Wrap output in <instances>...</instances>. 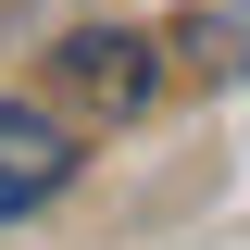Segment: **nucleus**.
<instances>
[{"mask_svg":"<svg viewBox=\"0 0 250 250\" xmlns=\"http://www.w3.org/2000/svg\"><path fill=\"white\" fill-rule=\"evenodd\" d=\"M62 88L88 100V113H138V100L163 88V62H150V38H125V25H88V38H62Z\"/></svg>","mask_w":250,"mask_h":250,"instance_id":"nucleus-1","label":"nucleus"},{"mask_svg":"<svg viewBox=\"0 0 250 250\" xmlns=\"http://www.w3.org/2000/svg\"><path fill=\"white\" fill-rule=\"evenodd\" d=\"M62 175H75V138H62L38 100H0V213H38Z\"/></svg>","mask_w":250,"mask_h":250,"instance_id":"nucleus-2","label":"nucleus"},{"mask_svg":"<svg viewBox=\"0 0 250 250\" xmlns=\"http://www.w3.org/2000/svg\"><path fill=\"white\" fill-rule=\"evenodd\" d=\"M213 38H225L213 62H250V0H238V13H213Z\"/></svg>","mask_w":250,"mask_h":250,"instance_id":"nucleus-3","label":"nucleus"}]
</instances>
